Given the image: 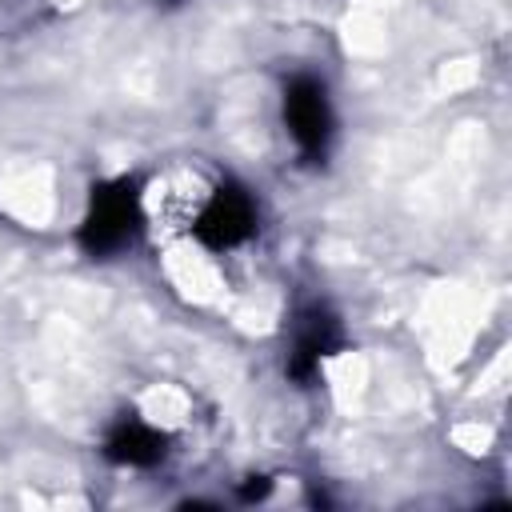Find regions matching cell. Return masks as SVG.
<instances>
[{
    "instance_id": "obj_1",
    "label": "cell",
    "mask_w": 512,
    "mask_h": 512,
    "mask_svg": "<svg viewBox=\"0 0 512 512\" xmlns=\"http://www.w3.org/2000/svg\"><path fill=\"white\" fill-rule=\"evenodd\" d=\"M144 232V184L140 176H108L88 188L76 244L88 260H116L124 256Z\"/></svg>"
},
{
    "instance_id": "obj_2",
    "label": "cell",
    "mask_w": 512,
    "mask_h": 512,
    "mask_svg": "<svg viewBox=\"0 0 512 512\" xmlns=\"http://www.w3.org/2000/svg\"><path fill=\"white\" fill-rule=\"evenodd\" d=\"M280 120L288 140L296 144L300 160L320 164L336 140V108L328 96V84L312 72H296L284 80L280 92Z\"/></svg>"
},
{
    "instance_id": "obj_3",
    "label": "cell",
    "mask_w": 512,
    "mask_h": 512,
    "mask_svg": "<svg viewBox=\"0 0 512 512\" xmlns=\"http://www.w3.org/2000/svg\"><path fill=\"white\" fill-rule=\"evenodd\" d=\"M260 228V200L240 180H220L192 216V240L208 252H232Z\"/></svg>"
},
{
    "instance_id": "obj_4",
    "label": "cell",
    "mask_w": 512,
    "mask_h": 512,
    "mask_svg": "<svg viewBox=\"0 0 512 512\" xmlns=\"http://www.w3.org/2000/svg\"><path fill=\"white\" fill-rule=\"evenodd\" d=\"M340 344H344L340 320H336V316H332L328 308L312 304V308H308V312L300 316L296 332H292V348H288L284 372H288V376H292L296 384H312V380L320 376L324 360L340 352Z\"/></svg>"
},
{
    "instance_id": "obj_5",
    "label": "cell",
    "mask_w": 512,
    "mask_h": 512,
    "mask_svg": "<svg viewBox=\"0 0 512 512\" xmlns=\"http://www.w3.org/2000/svg\"><path fill=\"white\" fill-rule=\"evenodd\" d=\"M104 460L116 468H156L168 456V432L144 416H120L104 432Z\"/></svg>"
},
{
    "instance_id": "obj_6",
    "label": "cell",
    "mask_w": 512,
    "mask_h": 512,
    "mask_svg": "<svg viewBox=\"0 0 512 512\" xmlns=\"http://www.w3.org/2000/svg\"><path fill=\"white\" fill-rule=\"evenodd\" d=\"M168 4H180V0H168Z\"/></svg>"
}]
</instances>
